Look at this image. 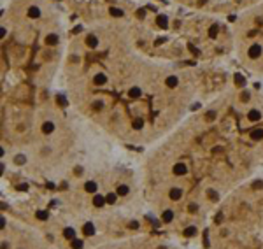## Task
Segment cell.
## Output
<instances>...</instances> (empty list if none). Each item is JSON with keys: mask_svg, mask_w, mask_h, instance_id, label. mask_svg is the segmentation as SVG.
<instances>
[{"mask_svg": "<svg viewBox=\"0 0 263 249\" xmlns=\"http://www.w3.org/2000/svg\"><path fill=\"white\" fill-rule=\"evenodd\" d=\"M247 55H249L251 58H258V56L261 55V48H260V44H253V46L249 48V51H247Z\"/></svg>", "mask_w": 263, "mask_h": 249, "instance_id": "6da1fadb", "label": "cell"}, {"mask_svg": "<svg viewBox=\"0 0 263 249\" xmlns=\"http://www.w3.org/2000/svg\"><path fill=\"white\" fill-rule=\"evenodd\" d=\"M105 203H107V200H105L104 195H95L93 196V205L95 207H102V205H105Z\"/></svg>", "mask_w": 263, "mask_h": 249, "instance_id": "7a4b0ae2", "label": "cell"}, {"mask_svg": "<svg viewBox=\"0 0 263 249\" xmlns=\"http://www.w3.org/2000/svg\"><path fill=\"white\" fill-rule=\"evenodd\" d=\"M186 172H188V169H186L184 163H177V165L174 167V174H175V175H184Z\"/></svg>", "mask_w": 263, "mask_h": 249, "instance_id": "3957f363", "label": "cell"}, {"mask_svg": "<svg viewBox=\"0 0 263 249\" xmlns=\"http://www.w3.org/2000/svg\"><path fill=\"white\" fill-rule=\"evenodd\" d=\"M82 233H84V235H88V237L93 235V233H95V226H93V223H86V224L82 226Z\"/></svg>", "mask_w": 263, "mask_h": 249, "instance_id": "277c9868", "label": "cell"}, {"mask_svg": "<svg viewBox=\"0 0 263 249\" xmlns=\"http://www.w3.org/2000/svg\"><path fill=\"white\" fill-rule=\"evenodd\" d=\"M247 118H249V121H260L261 112H260V111H256V109H251V111H249V114H247Z\"/></svg>", "mask_w": 263, "mask_h": 249, "instance_id": "5b68a950", "label": "cell"}, {"mask_svg": "<svg viewBox=\"0 0 263 249\" xmlns=\"http://www.w3.org/2000/svg\"><path fill=\"white\" fill-rule=\"evenodd\" d=\"M156 25H158V27H161V28H167L168 19H167V16H165V14H160V16L156 18Z\"/></svg>", "mask_w": 263, "mask_h": 249, "instance_id": "8992f818", "label": "cell"}, {"mask_svg": "<svg viewBox=\"0 0 263 249\" xmlns=\"http://www.w3.org/2000/svg\"><path fill=\"white\" fill-rule=\"evenodd\" d=\"M93 83H95L97 86H102V84H105V83H107V77H105V74H97V76L93 77Z\"/></svg>", "mask_w": 263, "mask_h": 249, "instance_id": "52a82bcc", "label": "cell"}, {"mask_svg": "<svg viewBox=\"0 0 263 249\" xmlns=\"http://www.w3.org/2000/svg\"><path fill=\"white\" fill-rule=\"evenodd\" d=\"M181 195H183V191H181L179 188H172V190H170V193H168V196H170L172 200H179V198H181Z\"/></svg>", "mask_w": 263, "mask_h": 249, "instance_id": "ba28073f", "label": "cell"}, {"mask_svg": "<svg viewBox=\"0 0 263 249\" xmlns=\"http://www.w3.org/2000/svg\"><path fill=\"white\" fill-rule=\"evenodd\" d=\"M84 190L88 193H95L97 191V183H95V181H88V183L84 184Z\"/></svg>", "mask_w": 263, "mask_h": 249, "instance_id": "9c48e42d", "label": "cell"}, {"mask_svg": "<svg viewBox=\"0 0 263 249\" xmlns=\"http://www.w3.org/2000/svg\"><path fill=\"white\" fill-rule=\"evenodd\" d=\"M251 139H253V141H260V139H263V130H261V128L253 130V132H251Z\"/></svg>", "mask_w": 263, "mask_h": 249, "instance_id": "30bf717a", "label": "cell"}, {"mask_svg": "<svg viewBox=\"0 0 263 249\" xmlns=\"http://www.w3.org/2000/svg\"><path fill=\"white\" fill-rule=\"evenodd\" d=\"M63 237H65V239H69V240H74V237H76V230H74V228H65V230H63Z\"/></svg>", "mask_w": 263, "mask_h": 249, "instance_id": "8fae6325", "label": "cell"}, {"mask_svg": "<svg viewBox=\"0 0 263 249\" xmlns=\"http://www.w3.org/2000/svg\"><path fill=\"white\" fill-rule=\"evenodd\" d=\"M161 219H163V223H170V221L174 219V212H172L170 209H167V211L163 212V216H161Z\"/></svg>", "mask_w": 263, "mask_h": 249, "instance_id": "7c38bea8", "label": "cell"}, {"mask_svg": "<svg viewBox=\"0 0 263 249\" xmlns=\"http://www.w3.org/2000/svg\"><path fill=\"white\" fill-rule=\"evenodd\" d=\"M86 44H88L90 48H97L98 40H97V37H95V35H88V37H86Z\"/></svg>", "mask_w": 263, "mask_h": 249, "instance_id": "4fadbf2b", "label": "cell"}, {"mask_svg": "<svg viewBox=\"0 0 263 249\" xmlns=\"http://www.w3.org/2000/svg\"><path fill=\"white\" fill-rule=\"evenodd\" d=\"M46 44H48V46H56V44H58V37H56L55 33L48 35V37H46Z\"/></svg>", "mask_w": 263, "mask_h": 249, "instance_id": "5bb4252c", "label": "cell"}, {"mask_svg": "<svg viewBox=\"0 0 263 249\" xmlns=\"http://www.w3.org/2000/svg\"><path fill=\"white\" fill-rule=\"evenodd\" d=\"M167 86L168 88H175V86H177V83H179V79L177 77H175V76H170V77H167Z\"/></svg>", "mask_w": 263, "mask_h": 249, "instance_id": "9a60e30c", "label": "cell"}, {"mask_svg": "<svg viewBox=\"0 0 263 249\" xmlns=\"http://www.w3.org/2000/svg\"><path fill=\"white\" fill-rule=\"evenodd\" d=\"M233 79H235V84H237V86H244V84H246V77H244L242 74H235Z\"/></svg>", "mask_w": 263, "mask_h": 249, "instance_id": "2e32d148", "label": "cell"}, {"mask_svg": "<svg viewBox=\"0 0 263 249\" xmlns=\"http://www.w3.org/2000/svg\"><path fill=\"white\" fill-rule=\"evenodd\" d=\"M53 130H55V125H53L51 121H46V123L42 125V132H44V133H51Z\"/></svg>", "mask_w": 263, "mask_h": 249, "instance_id": "e0dca14e", "label": "cell"}, {"mask_svg": "<svg viewBox=\"0 0 263 249\" xmlns=\"http://www.w3.org/2000/svg\"><path fill=\"white\" fill-rule=\"evenodd\" d=\"M128 97H132V98H139L140 97V89L135 86V88H132L130 91H128Z\"/></svg>", "mask_w": 263, "mask_h": 249, "instance_id": "ac0fdd59", "label": "cell"}, {"mask_svg": "<svg viewBox=\"0 0 263 249\" xmlns=\"http://www.w3.org/2000/svg\"><path fill=\"white\" fill-rule=\"evenodd\" d=\"M37 219H40V221H46L48 218H49V214H48V211H37Z\"/></svg>", "mask_w": 263, "mask_h": 249, "instance_id": "d6986e66", "label": "cell"}, {"mask_svg": "<svg viewBox=\"0 0 263 249\" xmlns=\"http://www.w3.org/2000/svg\"><path fill=\"white\" fill-rule=\"evenodd\" d=\"M28 16H30V18H39V16H40L39 7H30V9H28Z\"/></svg>", "mask_w": 263, "mask_h": 249, "instance_id": "ffe728a7", "label": "cell"}, {"mask_svg": "<svg viewBox=\"0 0 263 249\" xmlns=\"http://www.w3.org/2000/svg\"><path fill=\"white\" fill-rule=\"evenodd\" d=\"M119 196H125V195H128V186H125V184H119L118 186V191H116Z\"/></svg>", "mask_w": 263, "mask_h": 249, "instance_id": "44dd1931", "label": "cell"}, {"mask_svg": "<svg viewBox=\"0 0 263 249\" xmlns=\"http://www.w3.org/2000/svg\"><path fill=\"white\" fill-rule=\"evenodd\" d=\"M109 12H111L114 18H121V16H123V11L118 9V7H111V9H109Z\"/></svg>", "mask_w": 263, "mask_h": 249, "instance_id": "7402d4cb", "label": "cell"}, {"mask_svg": "<svg viewBox=\"0 0 263 249\" xmlns=\"http://www.w3.org/2000/svg\"><path fill=\"white\" fill-rule=\"evenodd\" d=\"M116 198H118V193H107V195H105L107 203H114V202H116Z\"/></svg>", "mask_w": 263, "mask_h": 249, "instance_id": "603a6c76", "label": "cell"}, {"mask_svg": "<svg viewBox=\"0 0 263 249\" xmlns=\"http://www.w3.org/2000/svg\"><path fill=\"white\" fill-rule=\"evenodd\" d=\"M196 233V228H195V226H188V228L184 230V237H193Z\"/></svg>", "mask_w": 263, "mask_h": 249, "instance_id": "cb8c5ba5", "label": "cell"}, {"mask_svg": "<svg viewBox=\"0 0 263 249\" xmlns=\"http://www.w3.org/2000/svg\"><path fill=\"white\" fill-rule=\"evenodd\" d=\"M56 102H58V105H61V107H67V104H69L67 98H65L63 95H58V97H56Z\"/></svg>", "mask_w": 263, "mask_h": 249, "instance_id": "d4e9b609", "label": "cell"}, {"mask_svg": "<svg viewBox=\"0 0 263 249\" xmlns=\"http://www.w3.org/2000/svg\"><path fill=\"white\" fill-rule=\"evenodd\" d=\"M216 35H217V25H212V27L209 28V37H211V39H214Z\"/></svg>", "mask_w": 263, "mask_h": 249, "instance_id": "484cf974", "label": "cell"}, {"mask_svg": "<svg viewBox=\"0 0 263 249\" xmlns=\"http://www.w3.org/2000/svg\"><path fill=\"white\" fill-rule=\"evenodd\" d=\"M72 249H82V240L74 239V240H72Z\"/></svg>", "mask_w": 263, "mask_h": 249, "instance_id": "4316f807", "label": "cell"}, {"mask_svg": "<svg viewBox=\"0 0 263 249\" xmlns=\"http://www.w3.org/2000/svg\"><path fill=\"white\" fill-rule=\"evenodd\" d=\"M14 162H16V163H18V165H23V163H25V162H27V158H25V156H23V154H18V156H16V158H14Z\"/></svg>", "mask_w": 263, "mask_h": 249, "instance_id": "83f0119b", "label": "cell"}, {"mask_svg": "<svg viewBox=\"0 0 263 249\" xmlns=\"http://www.w3.org/2000/svg\"><path fill=\"white\" fill-rule=\"evenodd\" d=\"M142 125H144V121H142V119H135V121H134V128H135V130H140V128H142Z\"/></svg>", "mask_w": 263, "mask_h": 249, "instance_id": "f1b7e54d", "label": "cell"}, {"mask_svg": "<svg viewBox=\"0 0 263 249\" xmlns=\"http://www.w3.org/2000/svg\"><path fill=\"white\" fill-rule=\"evenodd\" d=\"M207 193H209V198H211L212 202H216V200H217V195H216V191H214V190H209Z\"/></svg>", "mask_w": 263, "mask_h": 249, "instance_id": "f546056e", "label": "cell"}, {"mask_svg": "<svg viewBox=\"0 0 263 249\" xmlns=\"http://www.w3.org/2000/svg\"><path fill=\"white\" fill-rule=\"evenodd\" d=\"M263 188V183L261 181H256V183H253V190H261Z\"/></svg>", "mask_w": 263, "mask_h": 249, "instance_id": "4dcf8cb0", "label": "cell"}, {"mask_svg": "<svg viewBox=\"0 0 263 249\" xmlns=\"http://www.w3.org/2000/svg\"><path fill=\"white\" fill-rule=\"evenodd\" d=\"M196 209H198L196 203H189V205H188V211H189V212H196Z\"/></svg>", "mask_w": 263, "mask_h": 249, "instance_id": "1f68e13d", "label": "cell"}, {"mask_svg": "<svg viewBox=\"0 0 263 249\" xmlns=\"http://www.w3.org/2000/svg\"><path fill=\"white\" fill-rule=\"evenodd\" d=\"M214 118H216V112H214V111H209V112H207V119H209V121H212Z\"/></svg>", "mask_w": 263, "mask_h": 249, "instance_id": "d6a6232c", "label": "cell"}, {"mask_svg": "<svg viewBox=\"0 0 263 249\" xmlns=\"http://www.w3.org/2000/svg\"><path fill=\"white\" fill-rule=\"evenodd\" d=\"M240 100H242V102H247V100H249V93H247V91H244L242 95H240Z\"/></svg>", "mask_w": 263, "mask_h": 249, "instance_id": "836d02e7", "label": "cell"}, {"mask_svg": "<svg viewBox=\"0 0 263 249\" xmlns=\"http://www.w3.org/2000/svg\"><path fill=\"white\" fill-rule=\"evenodd\" d=\"M188 48H189V51H193L195 55H200V51H198V49H196V48L193 46V44H188Z\"/></svg>", "mask_w": 263, "mask_h": 249, "instance_id": "e575fe53", "label": "cell"}, {"mask_svg": "<svg viewBox=\"0 0 263 249\" xmlns=\"http://www.w3.org/2000/svg\"><path fill=\"white\" fill-rule=\"evenodd\" d=\"M104 107V104L102 102H93V109H97V111H100Z\"/></svg>", "mask_w": 263, "mask_h": 249, "instance_id": "d590c367", "label": "cell"}, {"mask_svg": "<svg viewBox=\"0 0 263 249\" xmlns=\"http://www.w3.org/2000/svg\"><path fill=\"white\" fill-rule=\"evenodd\" d=\"M144 14H146V11H144V9H139V11H137V18H140V19H142V18H144Z\"/></svg>", "mask_w": 263, "mask_h": 249, "instance_id": "8d00e7d4", "label": "cell"}, {"mask_svg": "<svg viewBox=\"0 0 263 249\" xmlns=\"http://www.w3.org/2000/svg\"><path fill=\"white\" fill-rule=\"evenodd\" d=\"M74 174H76V175H81V174H82V169H81V167H76V169H74Z\"/></svg>", "mask_w": 263, "mask_h": 249, "instance_id": "74e56055", "label": "cell"}, {"mask_svg": "<svg viewBox=\"0 0 263 249\" xmlns=\"http://www.w3.org/2000/svg\"><path fill=\"white\" fill-rule=\"evenodd\" d=\"M204 246H205V247L211 246V244H209V239H207V232H205V237H204Z\"/></svg>", "mask_w": 263, "mask_h": 249, "instance_id": "f35d334b", "label": "cell"}, {"mask_svg": "<svg viewBox=\"0 0 263 249\" xmlns=\"http://www.w3.org/2000/svg\"><path fill=\"white\" fill-rule=\"evenodd\" d=\"M130 228H139V223H137V221H132V223H130Z\"/></svg>", "mask_w": 263, "mask_h": 249, "instance_id": "ab89813d", "label": "cell"}, {"mask_svg": "<svg viewBox=\"0 0 263 249\" xmlns=\"http://www.w3.org/2000/svg\"><path fill=\"white\" fill-rule=\"evenodd\" d=\"M165 40H167V39H156V40H155V46H160V44L165 42Z\"/></svg>", "mask_w": 263, "mask_h": 249, "instance_id": "60d3db41", "label": "cell"}, {"mask_svg": "<svg viewBox=\"0 0 263 249\" xmlns=\"http://www.w3.org/2000/svg\"><path fill=\"white\" fill-rule=\"evenodd\" d=\"M19 190H23V191H27V190H28V184H19Z\"/></svg>", "mask_w": 263, "mask_h": 249, "instance_id": "b9f144b4", "label": "cell"}, {"mask_svg": "<svg viewBox=\"0 0 263 249\" xmlns=\"http://www.w3.org/2000/svg\"><path fill=\"white\" fill-rule=\"evenodd\" d=\"M81 30H82V27H76V28H74V30H72V32H74V33H79V32H81Z\"/></svg>", "mask_w": 263, "mask_h": 249, "instance_id": "7bdbcfd3", "label": "cell"}, {"mask_svg": "<svg viewBox=\"0 0 263 249\" xmlns=\"http://www.w3.org/2000/svg\"><path fill=\"white\" fill-rule=\"evenodd\" d=\"M4 226H5V219L2 218V219H0V228H4Z\"/></svg>", "mask_w": 263, "mask_h": 249, "instance_id": "ee69618b", "label": "cell"}, {"mask_svg": "<svg viewBox=\"0 0 263 249\" xmlns=\"http://www.w3.org/2000/svg\"><path fill=\"white\" fill-rule=\"evenodd\" d=\"M160 249H165V247H160Z\"/></svg>", "mask_w": 263, "mask_h": 249, "instance_id": "f6af8a7d", "label": "cell"}]
</instances>
